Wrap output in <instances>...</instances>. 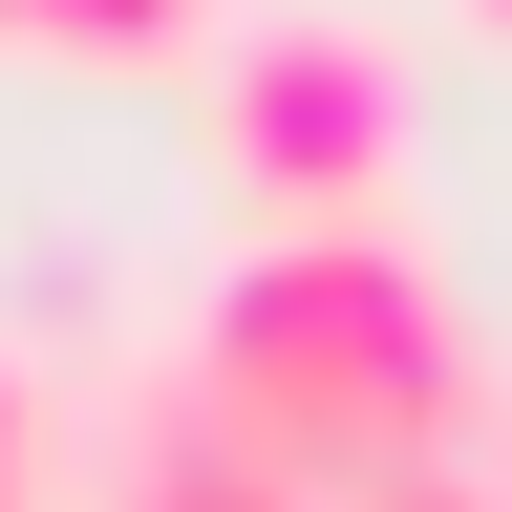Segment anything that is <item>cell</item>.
I'll return each mask as SVG.
<instances>
[{
    "label": "cell",
    "mask_w": 512,
    "mask_h": 512,
    "mask_svg": "<svg viewBox=\"0 0 512 512\" xmlns=\"http://www.w3.org/2000/svg\"><path fill=\"white\" fill-rule=\"evenodd\" d=\"M256 0H0V64H64V86H150V64H214Z\"/></svg>",
    "instance_id": "cell-4"
},
{
    "label": "cell",
    "mask_w": 512,
    "mask_h": 512,
    "mask_svg": "<svg viewBox=\"0 0 512 512\" xmlns=\"http://www.w3.org/2000/svg\"><path fill=\"white\" fill-rule=\"evenodd\" d=\"M214 171L256 192V235L384 214V171H406V43L363 0H256L214 43Z\"/></svg>",
    "instance_id": "cell-2"
},
{
    "label": "cell",
    "mask_w": 512,
    "mask_h": 512,
    "mask_svg": "<svg viewBox=\"0 0 512 512\" xmlns=\"http://www.w3.org/2000/svg\"><path fill=\"white\" fill-rule=\"evenodd\" d=\"M192 406H214L278 491H406V470H448V448L512 427L470 299H448L384 214H342V235H256L235 278L192 299Z\"/></svg>",
    "instance_id": "cell-1"
},
{
    "label": "cell",
    "mask_w": 512,
    "mask_h": 512,
    "mask_svg": "<svg viewBox=\"0 0 512 512\" xmlns=\"http://www.w3.org/2000/svg\"><path fill=\"white\" fill-rule=\"evenodd\" d=\"M470 43H512V0H470Z\"/></svg>",
    "instance_id": "cell-6"
},
{
    "label": "cell",
    "mask_w": 512,
    "mask_h": 512,
    "mask_svg": "<svg viewBox=\"0 0 512 512\" xmlns=\"http://www.w3.org/2000/svg\"><path fill=\"white\" fill-rule=\"evenodd\" d=\"M0 512H64V406H43L22 342H0Z\"/></svg>",
    "instance_id": "cell-5"
},
{
    "label": "cell",
    "mask_w": 512,
    "mask_h": 512,
    "mask_svg": "<svg viewBox=\"0 0 512 512\" xmlns=\"http://www.w3.org/2000/svg\"><path fill=\"white\" fill-rule=\"evenodd\" d=\"M86 512H320V491H278L214 406H192V363H171V384H128V427H107V491H86Z\"/></svg>",
    "instance_id": "cell-3"
}]
</instances>
